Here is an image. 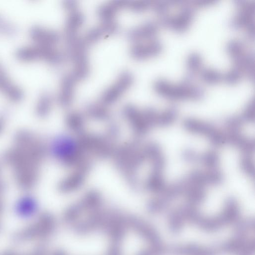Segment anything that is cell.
Returning <instances> with one entry per match:
<instances>
[{"label":"cell","instance_id":"26","mask_svg":"<svg viewBox=\"0 0 255 255\" xmlns=\"http://www.w3.org/2000/svg\"><path fill=\"white\" fill-rule=\"evenodd\" d=\"M201 77L206 82L215 83L223 78L221 72L213 68H204L201 72Z\"/></svg>","mask_w":255,"mask_h":255},{"label":"cell","instance_id":"11","mask_svg":"<svg viewBox=\"0 0 255 255\" xmlns=\"http://www.w3.org/2000/svg\"><path fill=\"white\" fill-rule=\"evenodd\" d=\"M171 255H217L218 252L213 248L205 247L194 243L175 246L167 250Z\"/></svg>","mask_w":255,"mask_h":255},{"label":"cell","instance_id":"31","mask_svg":"<svg viewBox=\"0 0 255 255\" xmlns=\"http://www.w3.org/2000/svg\"><path fill=\"white\" fill-rule=\"evenodd\" d=\"M243 49V43L239 40L232 39L226 45L227 51L233 58L242 54Z\"/></svg>","mask_w":255,"mask_h":255},{"label":"cell","instance_id":"6","mask_svg":"<svg viewBox=\"0 0 255 255\" xmlns=\"http://www.w3.org/2000/svg\"><path fill=\"white\" fill-rule=\"evenodd\" d=\"M194 12L190 6H184L179 14L176 16H163L160 18L159 23L162 25L170 27L177 31L185 30L192 20Z\"/></svg>","mask_w":255,"mask_h":255},{"label":"cell","instance_id":"32","mask_svg":"<svg viewBox=\"0 0 255 255\" xmlns=\"http://www.w3.org/2000/svg\"><path fill=\"white\" fill-rule=\"evenodd\" d=\"M171 84L168 80L159 78L154 82L153 88L157 93L166 97Z\"/></svg>","mask_w":255,"mask_h":255},{"label":"cell","instance_id":"5","mask_svg":"<svg viewBox=\"0 0 255 255\" xmlns=\"http://www.w3.org/2000/svg\"><path fill=\"white\" fill-rule=\"evenodd\" d=\"M220 250L223 253L240 255L249 252H255V241L245 235H235L222 244Z\"/></svg>","mask_w":255,"mask_h":255},{"label":"cell","instance_id":"9","mask_svg":"<svg viewBox=\"0 0 255 255\" xmlns=\"http://www.w3.org/2000/svg\"><path fill=\"white\" fill-rule=\"evenodd\" d=\"M77 80L71 73L63 75L61 79L57 101L63 107L69 106L72 103Z\"/></svg>","mask_w":255,"mask_h":255},{"label":"cell","instance_id":"42","mask_svg":"<svg viewBox=\"0 0 255 255\" xmlns=\"http://www.w3.org/2000/svg\"><path fill=\"white\" fill-rule=\"evenodd\" d=\"M63 8L69 13L78 10V1L75 0H66L62 2Z\"/></svg>","mask_w":255,"mask_h":255},{"label":"cell","instance_id":"37","mask_svg":"<svg viewBox=\"0 0 255 255\" xmlns=\"http://www.w3.org/2000/svg\"><path fill=\"white\" fill-rule=\"evenodd\" d=\"M225 81L229 84H234L237 82L241 77L240 69L235 67L223 76Z\"/></svg>","mask_w":255,"mask_h":255},{"label":"cell","instance_id":"4","mask_svg":"<svg viewBox=\"0 0 255 255\" xmlns=\"http://www.w3.org/2000/svg\"><path fill=\"white\" fill-rule=\"evenodd\" d=\"M133 81L134 77L130 72H121L115 82L102 93L100 102L105 106L115 103L132 86Z\"/></svg>","mask_w":255,"mask_h":255},{"label":"cell","instance_id":"22","mask_svg":"<svg viewBox=\"0 0 255 255\" xmlns=\"http://www.w3.org/2000/svg\"><path fill=\"white\" fill-rule=\"evenodd\" d=\"M105 36H106V34L100 24L90 28L86 32L83 39L88 46L95 43Z\"/></svg>","mask_w":255,"mask_h":255},{"label":"cell","instance_id":"8","mask_svg":"<svg viewBox=\"0 0 255 255\" xmlns=\"http://www.w3.org/2000/svg\"><path fill=\"white\" fill-rule=\"evenodd\" d=\"M162 49L160 41L154 39L147 43H134L130 47L129 53L133 59L143 60L157 55Z\"/></svg>","mask_w":255,"mask_h":255},{"label":"cell","instance_id":"16","mask_svg":"<svg viewBox=\"0 0 255 255\" xmlns=\"http://www.w3.org/2000/svg\"><path fill=\"white\" fill-rule=\"evenodd\" d=\"M84 21L85 16L81 11L77 10L69 13L65 25V35L77 33Z\"/></svg>","mask_w":255,"mask_h":255},{"label":"cell","instance_id":"38","mask_svg":"<svg viewBox=\"0 0 255 255\" xmlns=\"http://www.w3.org/2000/svg\"><path fill=\"white\" fill-rule=\"evenodd\" d=\"M5 94L11 100L14 102L19 101L23 97L22 91L20 88L12 85Z\"/></svg>","mask_w":255,"mask_h":255},{"label":"cell","instance_id":"40","mask_svg":"<svg viewBox=\"0 0 255 255\" xmlns=\"http://www.w3.org/2000/svg\"><path fill=\"white\" fill-rule=\"evenodd\" d=\"M182 157L186 161L196 162L199 161L200 154L196 153L194 150L187 149L184 150L182 152Z\"/></svg>","mask_w":255,"mask_h":255},{"label":"cell","instance_id":"23","mask_svg":"<svg viewBox=\"0 0 255 255\" xmlns=\"http://www.w3.org/2000/svg\"><path fill=\"white\" fill-rule=\"evenodd\" d=\"M18 59L22 61H32L40 59L37 46L19 48L16 52Z\"/></svg>","mask_w":255,"mask_h":255},{"label":"cell","instance_id":"19","mask_svg":"<svg viewBox=\"0 0 255 255\" xmlns=\"http://www.w3.org/2000/svg\"><path fill=\"white\" fill-rule=\"evenodd\" d=\"M118 8L113 1L100 5L97 9V14L102 22L115 20Z\"/></svg>","mask_w":255,"mask_h":255},{"label":"cell","instance_id":"1","mask_svg":"<svg viewBox=\"0 0 255 255\" xmlns=\"http://www.w3.org/2000/svg\"><path fill=\"white\" fill-rule=\"evenodd\" d=\"M240 214L238 201L234 197H229L225 201L223 210L215 216H205L200 213L198 208L193 209L188 215V223L204 231L215 232L235 223L240 219Z\"/></svg>","mask_w":255,"mask_h":255},{"label":"cell","instance_id":"12","mask_svg":"<svg viewBox=\"0 0 255 255\" xmlns=\"http://www.w3.org/2000/svg\"><path fill=\"white\" fill-rule=\"evenodd\" d=\"M226 134V143L235 146L245 154L250 155L255 149V141L244 136L240 131H228Z\"/></svg>","mask_w":255,"mask_h":255},{"label":"cell","instance_id":"33","mask_svg":"<svg viewBox=\"0 0 255 255\" xmlns=\"http://www.w3.org/2000/svg\"><path fill=\"white\" fill-rule=\"evenodd\" d=\"M240 166L245 173L251 177H254V163L249 155L245 154L241 158Z\"/></svg>","mask_w":255,"mask_h":255},{"label":"cell","instance_id":"21","mask_svg":"<svg viewBox=\"0 0 255 255\" xmlns=\"http://www.w3.org/2000/svg\"><path fill=\"white\" fill-rule=\"evenodd\" d=\"M255 220L254 218L245 219H239L235 223V235L247 236L248 233L255 229Z\"/></svg>","mask_w":255,"mask_h":255},{"label":"cell","instance_id":"29","mask_svg":"<svg viewBox=\"0 0 255 255\" xmlns=\"http://www.w3.org/2000/svg\"><path fill=\"white\" fill-rule=\"evenodd\" d=\"M202 58L199 53L196 52L191 53L187 57L186 63L188 68L193 71L198 70L201 67Z\"/></svg>","mask_w":255,"mask_h":255},{"label":"cell","instance_id":"3","mask_svg":"<svg viewBox=\"0 0 255 255\" xmlns=\"http://www.w3.org/2000/svg\"><path fill=\"white\" fill-rule=\"evenodd\" d=\"M183 125L188 131L207 137L214 146H219L226 143L225 133L209 123L196 119L187 118L184 121Z\"/></svg>","mask_w":255,"mask_h":255},{"label":"cell","instance_id":"39","mask_svg":"<svg viewBox=\"0 0 255 255\" xmlns=\"http://www.w3.org/2000/svg\"><path fill=\"white\" fill-rule=\"evenodd\" d=\"M205 95L204 89L198 85L190 86L189 89V98L193 100L202 99Z\"/></svg>","mask_w":255,"mask_h":255},{"label":"cell","instance_id":"46","mask_svg":"<svg viewBox=\"0 0 255 255\" xmlns=\"http://www.w3.org/2000/svg\"><path fill=\"white\" fill-rule=\"evenodd\" d=\"M54 255H66L65 253L61 252H58L55 253Z\"/></svg>","mask_w":255,"mask_h":255},{"label":"cell","instance_id":"2","mask_svg":"<svg viewBox=\"0 0 255 255\" xmlns=\"http://www.w3.org/2000/svg\"><path fill=\"white\" fill-rule=\"evenodd\" d=\"M65 40L67 56L74 65L71 74L77 81L86 79L90 71L87 45L77 33L65 35Z\"/></svg>","mask_w":255,"mask_h":255},{"label":"cell","instance_id":"10","mask_svg":"<svg viewBox=\"0 0 255 255\" xmlns=\"http://www.w3.org/2000/svg\"><path fill=\"white\" fill-rule=\"evenodd\" d=\"M158 26L153 21L147 20L130 28L127 33L128 40L134 43L145 39L152 38L157 33Z\"/></svg>","mask_w":255,"mask_h":255},{"label":"cell","instance_id":"17","mask_svg":"<svg viewBox=\"0 0 255 255\" xmlns=\"http://www.w3.org/2000/svg\"><path fill=\"white\" fill-rule=\"evenodd\" d=\"M188 203L198 206L205 199L206 194L204 187L190 184L186 191Z\"/></svg>","mask_w":255,"mask_h":255},{"label":"cell","instance_id":"44","mask_svg":"<svg viewBox=\"0 0 255 255\" xmlns=\"http://www.w3.org/2000/svg\"><path fill=\"white\" fill-rule=\"evenodd\" d=\"M216 0H197L196 3L200 6H205L215 2Z\"/></svg>","mask_w":255,"mask_h":255},{"label":"cell","instance_id":"7","mask_svg":"<svg viewBox=\"0 0 255 255\" xmlns=\"http://www.w3.org/2000/svg\"><path fill=\"white\" fill-rule=\"evenodd\" d=\"M54 226L55 223L52 217L46 215L37 224L19 233L16 238L19 240H24L36 236H46L51 234Z\"/></svg>","mask_w":255,"mask_h":255},{"label":"cell","instance_id":"25","mask_svg":"<svg viewBox=\"0 0 255 255\" xmlns=\"http://www.w3.org/2000/svg\"><path fill=\"white\" fill-rule=\"evenodd\" d=\"M199 161L209 169H215L219 165V156L215 151H209L200 155Z\"/></svg>","mask_w":255,"mask_h":255},{"label":"cell","instance_id":"24","mask_svg":"<svg viewBox=\"0 0 255 255\" xmlns=\"http://www.w3.org/2000/svg\"><path fill=\"white\" fill-rule=\"evenodd\" d=\"M52 97L48 92H43L39 97L37 110L38 113L42 116L47 115L51 108L52 103Z\"/></svg>","mask_w":255,"mask_h":255},{"label":"cell","instance_id":"13","mask_svg":"<svg viewBox=\"0 0 255 255\" xmlns=\"http://www.w3.org/2000/svg\"><path fill=\"white\" fill-rule=\"evenodd\" d=\"M255 4L254 2H247L243 6L237 15L230 22L231 26L235 28L247 26L253 21V17L254 15Z\"/></svg>","mask_w":255,"mask_h":255},{"label":"cell","instance_id":"28","mask_svg":"<svg viewBox=\"0 0 255 255\" xmlns=\"http://www.w3.org/2000/svg\"><path fill=\"white\" fill-rule=\"evenodd\" d=\"M167 250L162 243L150 245V246L142 250L137 255H164Z\"/></svg>","mask_w":255,"mask_h":255},{"label":"cell","instance_id":"15","mask_svg":"<svg viewBox=\"0 0 255 255\" xmlns=\"http://www.w3.org/2000/svg\"><path fill=\"white\" fill-rule=\"evenodd\" d=\"M40 59L45 60L47 62L53 66H57L62 64L64 60L63 54L53 46L38 44Z\"/></svg>","mask_w":255,"mask_h":255},{"label":"cell","instance_id":"36","mask_svg":"<svg viewBox=\"0 0 255 255\" xmlns=\"http://www.w3.org/2000/svg\"><path fill=\"white\" fill-rule=\"evenodd\" d=\"M17 28L12 24L9 23L4 18L0 16V32L8 36L16 34Z\"/></svg>","mask_w":255,"mask_h":255},{"label":"cell","instance_id":"41","mask_svg":"<svg viewBox=\"0 0 255 255\" xmlns=\"http://www.w3.org/2000/svg\"><path fill=\"white\" fill-rule=\"evenodd\" d=\"M169 3L164 1H157L153 4V8L156 12L159 14H164L168 9Z\"/></svg>","mask_w":255,"mask_h":255},{"label":"cell","instance_id":"35","mask_svg":"<svg viewBox=\"0 0 255 255\" xmlns=\"http://www.w3.org/2000/svg\"><path fill=\"white\" fill-rule=\"evenodd\" d=\"M244 122H254L255 120V100L253 98L248 103L242 116Z\"/></svg>","mask_w":255,"mask_h":255},{"label":"cell","instance_id":"43","mask_svg":"<svg viewBox=\"0 0 255 255\" xmlns=\"http://www.w3.org/2000/svg\"><path fill=\"white\" fill-rule=\"evenodd\" d=\"M247 32L250 37H254V33H255V26H254V21H252L247 26Z\"/></svg>","mask_w":255,"mask_h":255},{"label":"cell","instance_id":"34","mask_svg":"<svg viewBox=\"0 0 255 255\" xmlns=\"http://www.w3.org/2000/svg\"><path fill=\"white\" fill-rule=\"evenodd\" d=\"M244 122L241 117L233 116L226 120L225 125L229 131H240Z\"/></svg>","mask_w":255,"mask_h":255},{"label":"cell","instance_id":"20","mask_svg":"<svg viewBox=\"0 0 255 255\" xmlns=\"http://www.w3.org/2000/svg\"><path fill=\"white\" fill-rule=\"evenodd\" d=\"M177 114V109L174 106L169 107L162 113H159L157 126L163 127L170 125L175 121Z\"/></svg>","mask_w":255,"mask_h":255},{"label":"cell","instance_id":"45","mask_svg":"<svg viewBox=\"0 0 255 255\" xmlns=\"http://www.w3.org/2000/svg\"><path fill=\"white\" fill-rule=\"evenodd\" d=\"M255 252H249L245 253H244L243 254H241L240 255H254Z\"/></svg>","mask_w":255,"mask_h":255},{"label":"cell","instance_id":"30","mask_svg":"<svg viewBox=\"0 0 255 255\" xmlns=\"http://www.w3.org/2000/svg\"><path fill=\"white\" fill-rule=\"evenodd\" d=\"M66 122L69 127L73 129H80L84 122L82 116L77 112H71L66 117Z\"/></svg>","mask_w":255,"mask_h":255},{"label":"cell","instance_id":"27","mask_svg":"<svg viewBox=\"0 0 255 255\" xmlns=\"http://www.w3.org/2000/svg\"><path fill=\"white\" fill-rule=\"evenodd\" d=\"M151 2L147 0H127L126 7L136 12H142L151 5Z\"/></svg>","mask_w":255,"mask_h":255},{"label":"cell","instance_id":"18","mask_svg":"<svg viewBox=\"0 0 255 255\" xmlns=\"http://www.w3.org/2000/svg\"><path fill=\"white\" fill-rule=\"evenodd\" d=\"M86 113L90 117L100 120H106L110 117V113L106 106L100 103H89L85 106Z\"/></svg>","mask_w":255,"mask_h":255},{"label":"cell","instance_id":"14","mask_svg":"<svg viewBox=\"0 0 255 255\" xmlns=\"http://www.w3.org/2000/svg\"><path fill=\"white\" fill-rule=\"evenodd\" d=\"M187 223L186 215L183 206L171 211L168 218V227L172 233L177 234L183 229Z\"/></svg>","mask_w":255,"mask_h":255}]
</instances>
